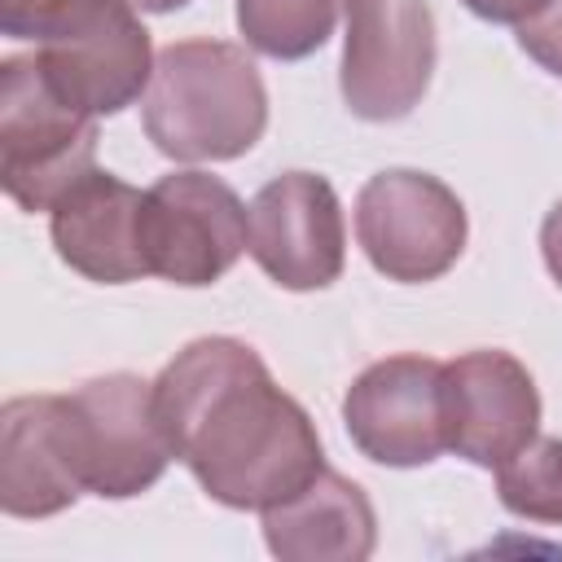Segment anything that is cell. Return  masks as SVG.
Segmentation results:
<instances>
[{"label": "cell", "instance_id": "6da1fadb", "mask_svg": "<svg viewBox=\"0 0 562 562\" xmlns=\"http://www.w3.org/2000/svg\"><path fill=\"white\" fill-rule=\"evenodd\" d=\"M154 408L171 452L228 509H268L325 470L307 408L237 338L189 342L158 373Z\"/></svg>", "mask_w": 562, "mask_h": 562}, {"label": "cell", "instance_id": "3957f363", "mask_svg": "<svg viewBox=\"0 0 562 562\" xmlns=\"http://www.w3.org/2000/svg\"><path fill=\"white\" fill-rule=\"evenodd\" d=\"M0 31L35 40L53 88L92 119L119 114L149 88L154 48L127 0H0Z\"/></svg>", "mask_w": 562, "mask_h": 562}, {"label": "cell", "instance_id": "30bf717a", "mask_svg": "<svg viewBox=\"0 0 562 562\" xmlns=\"http://www.w3.org/2000/svg\"><path fill=\"white\" fill-rule=\"evenodd\" d=\"M246 250L281 290H325L342 272V206L325 176L285 171L246 206Z\"/></svg>", "mask_w": 562, "mask_h": 562}, {"label": "cell", "instance_id": "7a4b0ae2", "mask_svg": "<svg viewBox=\"0 0 562 562\" xmlns=\"http://www.w3.org/2000/svg\"><path fill=\"white\" fill-rule=\"evenodd\" d=\"M140 123L154 149L176 162L241 158L268 127V88L246 48L176 40L154 57Z\"/></svg>", "mask_w": 562, "mask_h": 562}, {"label": "cell", "instance_id": "52a82bcc", "mask_svg": "<svg viewBox=\"0 0 562 562\" xmlns=\"http://www.w3.org/2000/svg\"><path fill=\"white\" fill-rule=\"evenodd\" d=\"M435 70V13L426 0H347L338 88L356 119L395 123L426 97Z\"/></svg>", "mask_w": 562, "mask_h": 562}, {"label": "cell", "instance_id": "2e32d148", "mask_svg": "<svg viewBox=\"0 0 562 562\" xmlns=\"http://www.w3.org/2000/svg\"><path fill=\"white\" fill-rule=\"evenodd\" d=\"M501 505L531 522H562V439H531L496 465Z\"/></svg>", "mask_w": 562, "mask_h": 562}, {"label": "cell", "instance_id": "9a60e30c", "mask_svg": "<svg viewBox=\"0 0 562 562\" xmlns=\"http://www.w3.org/2000/svg\"><path fill=\"white\" fill-rule=\"evenodd\" d=\"M347 0H237V26L246 44L277 61H299L316 53Z\"/></svg>", "mask_w": 562, "mask_h": 562}, {"label": "cell", "instance_id": "277c9868", "mask_svg": "<svg viewBox=\"0 0 562 562\" xmlns=\"http://www.w3.org/2000/svg\"><path fill=\"white\" fill-rule=\"evenodd\" d=\"M97 167V119L70 105L40 57L0 66V184L22 211L53 202Z\"/></svg>", "mask_w": 562, "mask_h": 562}, {"label": "cell", "instance_id": "8992f818", "mask_svg": "<svg viewBox=\"0 0 562 562\" xmlns=\"http://www.w3.org/2000/svg\"><path fill=\"white\" fill-rule=\"evenodd\" d=\"M356 237L382 277L435 281L465 250V206L430 171H378L356 198Z\"/></svg>", "mask_w": 562, "mask_h": 562}, {"label": "cell", "instance_id": "d6986e66", "mask_svg": "<svg viewBox=\"0 0 562 562\" xmlns=\"http://www.w3.org/2000/svg\"><path fill=\"white\" fill-rule=\"evenodd\" d=\"M540 250H544V263H549L553 281L562 285V198L549 206V215L540 224Z\"/></svg>", "mask_w": 562, "mask_h": 562}, {"label": "cell", "instance_id": "4fadbf2b", "mask_svg": "<svg viewBox=\"0 0 562 562\" xmlns=\"http://www.w3.org/2000/svg\"><path fill=\"white\" fill-rule=\"evenodd\" d=\"M263 540L281 562H360L378 544V518L351 479L321 470L307 487L263 509Z\"/></svg>", "mask_w": 562, "mask_h": 562}, {"label": "cell", "instance_id": "7c38bea8", "mask_svg": "<svg viewBox=\"0 0 562 562\" xmlns=\"http://www.w3.org/2000/svg\"><path fill=\"white\" fill-rule=\"evenodd\" d=\"M145 193L92 167L53 202V246L61 263L101 285H123L149 272L140 246Z\"/></svg>", "mask_w": 562, "mask_h": 562}, {"label": "cell", "instance_id": "8fae6325", "mask_svg": "<svg viewBox=\"0 0 562 562\" xmlns=\"http://www.w3.org/2000/svg\"><path fill=\"white\" fill-rule=\"evenodd\" d=\"M540 395L522 360L509 351H465L443 364L448 448L470 465L496 470L536 439Z\"/></svg>", "mask_w": 562, "mask_h": 562}, {"label": "cell", "instance_id": "e0dca14e", "mask_svg": "<svg viewBox=\"0 0 562 562\" xmlns=\"http://www.w3.org/2000/svg\"><path fill=\"white\" fill-rule=\"evenodd\" d=\"M518 48L549 75H562V0H544L527 22H518Z\"/></svg>", "mask_w": 562, "mask_h": 562}, {"label": "cell", "instance_id": "ba28073f", "mask_svg": "<svg viewBox=\"0 0 562 562\" xmlns=\"http://www.w3.org/2000/svg\"><path fill=\"white\" fill-rule=\"evenodd\" d=\"M140 246L154 277L171 285H211L246 250V206L220 176L171 171L145 189Z\"/></svg>", "mask_w": 562, "mask_h": 562}, {"label": "cell", "instance_id": "ac0fdd59", "mask_svg": "<svg viewBox=\"0 0 562 562\" xmlns=\"http://www.w3.org/2000/svg\"><path fill=\"white\" fill-rule=\"evenodd\" d=\"M470 13H479V18H487V22H509V26H518V22H527L544 0H461Z\"/></svg>", "mask_w": 562, "mask_h": 562}, {"label": "cell", "instance_id": "5b68a950", "mask_svg": "<svg viewBox=\"0 0 562 562\" xmlns=\"http://www.w3.org/2000/svg\"><path fill=\"white\" fill-rule=\"evenodd\" d=\"M57 430L83 492L127 501L154 487L176 457L154 408V382L105 373L57 395Z\"/></svg>", "mask_w": 562, "mask_h": 562}, {"label": "cell", "instance_id": "5bb4252c", "mask_svg": "<svg viewBox=\"0 0 562 562\" xmlns=\"http://www.w3.org/2000/svg\"><path fill=\"white\" fill-rule=\"evenodd\" d=\"M83 496L57 430V395H13L0 408V505L13 518H48Z\"/></svg>", "mask_w": 562, "mask_h": 562}, {"label": "cell", "instance_id": "9c48e42d", "mask_svg": "<svg viewBox=\"0 0 562 562\" xmlns=\"http://www.w3.org/2000/svg\"><path fill=\"white\" fill-rule=\"evenodd\" d=\"M351 443L391 470L430 465L448 448L443 364L430 356H386L369 364L342 395Z\"/></svg>", "mask_w": 562, "mask_h": 562}, {"label": "cell", "instance_id": "ffe728a7", "mask_svg": "<svg viewBox=\"0 0 562 562\" xmlns=\"http://www.w3.org/2000/svg\"><path fill=\"white\" fill-rule=\"evenodd\" d=\"M132 9H145V13H171V9H180V4H189V0H127Z\"/></svg>", "mask_w": 562, "mask_h": 562}]
</instances>
